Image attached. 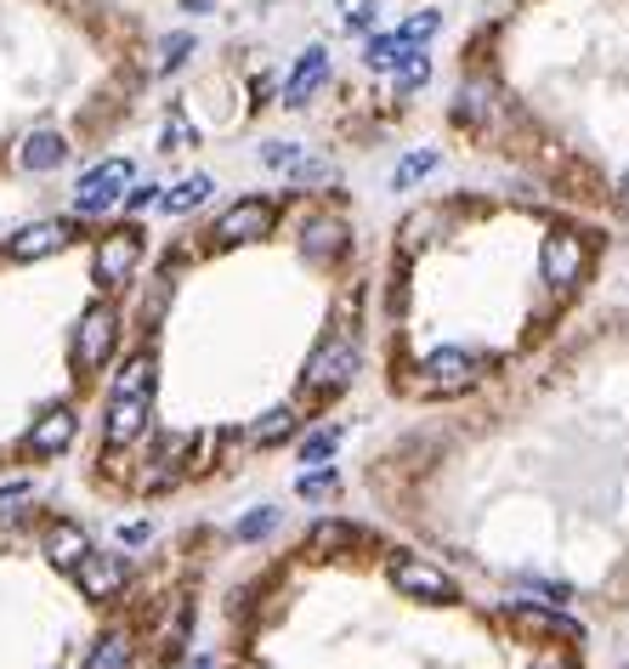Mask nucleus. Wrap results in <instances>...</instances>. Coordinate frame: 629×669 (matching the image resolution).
Returning a JSON list of instances; mask_svg holds the SVG:
<instances>
[{
    "mask_svg": "<svg viewBox=\"0 0 629 669\" xmlns=\"http://www.w3.org/2000/svg\"><path fill=\"white\" fill-rule=\"evenodd\" d=\"M148 414H154V387H114L109 392V420H103V443L131 449L142 432H148Z\"/></svg>",
    "mask_w": 629,
    "mask_h": 669,
    "instance_id": "nucleus-1",
    "label": "nucleus"
},
{
    "mask_svg": "<svg viewBox=\"0 0 629 669\" xmlns=\"http://www.w3.org/2000/svg\"><path fill=\"white\" fill-rule=\"evenodd\" d=\"M476 369H482L476 352L443 347V352H431V358L420 363V380H414V387H420L425 398H454V392H465L471 380H476Z\"/></svg>",
    "mask_w": 629,
    "mask_h": 669,
    "instance_id": "nucleus-2",
    "label": "nucleus"
},
{
    "mask_svg": "<svg viewBox=\"0 0 629 669\" xmlns=\"http://www.w3.org/2000/svg\"><path fill=\"white\" fill-rule=\"evenodd\" d=\"M142 261V233L136 227H114L96 238V256H91V278L103 284V290H120V284L136 272Z\"/></svg>",
    "mask_w": 629,
    "mask_h": 669,
    "instance_id": "nucleus-3",
    "label": "nucleus"
},
{
    "mask_svg": "<svg viewBox=\"0 0 629 669\" xmlns=\"http://www.w3.org/2000/svg\"><path fill=\"white\" fill-rule=\"evenodd\" d=\"M114 334H120V312H114L109 301H96V307L80 318V329H74V363H80V369H103L109 352H114Z\"/></svg>",
    "mask_w": 629,
    "mask_h": 669,
    "instance_id": "nucleus-4",
    "label": "nucleus"
},
{
    "mask_svg": "<svg viewBox=\"0 0 629 669\" xmlns=\"http://www.w3.org/2000/svg\"><path fill=\"white\" fill-rule=\"evenodd\" d=\"M131 159H109V165H96V171H85L80 176V187H74V210L80 216H96V210H109V205H120V194L131 187Z\"/></svg>",
    "mask_w": 629,
    "mask_h": 669,
    "instance_id": "nucleus-5",
    "label": "nucleus"
},
{
    "mask_svg": "<svg viewBox=\"0 0 629 669\" xmlns=\"http://www.w3.org/2000/svg\"><path fill=\"white\" fill-rule=\"evenodd\" d=\"M358 374V347L347 341V334H334V341H323L307 363V387L312 392H347Z\"/></svg>",
    "mask_w": 629,
    "mask_h": 669,
    "instance_id": "nucleus-6",
    "label": "nucleus"
},
{
    "mask_svg": "<svg viewBox=\"0 0 629 669\" xmlns=\"http://www.w3.org/2000/svg\"><path fill=\"white\" fill-rule=\"evenodd\" d=\"M272 233V205H261V199H238L221 222H216V245L221 250H233V245H256V238H267Z\"/></svg>",
    "mask_w": 629,
    "mask_h": 669,
    "instance_id": "nucleus-7",
    "label": "nucleus"
},
{
    "mask_svg": "<svg viewBox=\"0 0 629 669\" xmlns=\"http://www.w3.org/2000/svg\"><path fill=\"white\" fill-rule=\"evenodd\" d=\"M392 585H398L403 596H425V601H454V579H448L443 567L420 562V556H403V562H392Z\"/></svg>",
    "mask_w": 629,
    "mask_h": 669,
    "instance_id": "nucleus-8",
    "label": "nucleus"
},
{
    "mask_svg": "<svg viewBox=\"0 0 629 669\" xmlns=\"http://www.w3.org/2000/svg\"><path fill=\"white\" fill-rule=\"evenodd\" d=\"M74 579L91 601H109L125 590V556H109V550H85L80 567H74Z\"/></svg>",
    "mask_w": 629,
    "mask_h": 669,
    "instance_id": "nucleus-9",
    "label": "nucleus"
},
{
    "mask_svg": "<svg viewBox=\"0 0 629 669\" xmlns=\"http://www.w3.org/2000/svg\"><path fill=\"white\" fill-rule=\"evenodd\" d=\"M69 238H74V222H34L7 245V256L12 261H45V256L69 250Z\"/></svg>",
    "mask_w": 629,
    "mask_h": 669,
    "instance_id": "nucleus-10",
    "label": "nucleus"
},
{
    "mask_svg": "<svg viewBox=\"0 0 629 669\" xmlns=\"http://www.w3.org/2000/svg\"><path fill=\"white\" fill-rule=\"evenodd\" d=\"M74 432H80V420H74V409H45L40 420H34V432H29V454H63L69 443H74Z\"/></svg>",
    "mask_w": 629,
    "mask_h": 669,
    "instance_id": "nucleus-11",
    "label": "nucleus"
},
{
    "mask_svg": "<svg viewBox=\"0 0 629 669\" xmlns=\"http://www.w3.org/2000/svg\"><path fill=\"white\" fill-rule=\"evenodd\" d=\"M323 80H329V52H323V45H312V52H301L296 74L283 80V109H307V97Z\"/></svg>",
    "mask_w": 629,
    "mask_h": 669,
    "instance_id": "nucleus-12",
    "label": "nucleus"
},
{
    "mask_svg": "<svg viewBox=\"0 0 629 669\" xmlns=\"http://www.w3.org/2000/svg\"><path fill=\"white\" fill-rule=\"evenodd\" d=\"M585 272V245H578V233H550L545 238V278L550 284H578Z\"/></svg>",
    "mask_w": 629,
    "mask_h": 669,
    "instance_id": "nucleus-13",
    "label": "nucleus"
},
{
    "mask_svg": "<svg viewBox=\"0 0 629 669\" xmlns=\"http://www.w3.org/2000/svg\"><path fill=\"white\" fill-rule=\"evenodd\" d=\"M63 159H69L63 131H34L23 148H18V165H23V171H58Z\"/></svg>",
    "mask_w": 629,
    "mask_h": 669,
    "instance_id": "nucleus-14",
    "label": "nucleus"
},
{
    "mask_svg": "<svg viewBox=\"0 0 629 669\" xmlns=\"http://www.w3.org/2000/svg\"><path fill=\"white\" fill-rule=\"evenodd\" d=\"M91 550V539L74 528V522H52V528H45V556H52V567H80V556Z\"/></svg>",
    "mask_w": 629,
    "mask_h": 669,
    "instance_id": "nucleus-15",
    "label": "nucleus"
},
{
    "mask_svg": "<svg viewBox=\"0 0 629 669\" xmlns=\"http://www.w3.org/2000/svg\"><path fill=\"white\" fill-rule=\"evenodd\" d=\"M511 618H516L522 630H539V636L578 641V625H573V618H561V613H550V607H511Z\"/></svg>",
    "mask_w": 629,
    "mask_h": 669,
    "instance_id": "nucleus-16",
    "label": "nucleus"
},
{
    "mask_svg": "<svg viewBox=\"0 0 629 669\" xmlns=\"http://www.w3.org/2000/svg\"><path fill=\"white\" fill-rule=\"evenodd\" d=\"M301 250H307L312 261L341 256V250H347V227H341V222H312V227L301 233Z\"/></svg>",
    "mask_w": 629,
    "mask_h": 669,
    "instance_id": "nucleus-17",
    "label": "nucleus"
},
{
    "mask_svg": "<svg viewBox=\"0 0 629 669\" xmlns=\"http://www.w3.org/2000/svg\"><path fill=\"white\" fill-rule=\"evenodd\" d=\"M205 199H210V176H187V182H176V187H171V194H165L159 205H165L171 216H187V210H199Z\"/></svg>",
    "mask_w": 629,
    "mask_h": 669,
    "instance_id": "nucleus-18",
    "label": "nucleus"
},
{
    "mask_svg": "<svg viewBox=\"0 0 629 669\" xmlns=\"http://www.w3.org/2000/svg\"><path fill=\"white\" fill-rule=\"evenodd\" d=\"M454 120L465 125H476V120H488V85H482V80H471V85H460V103H454Z\"/></svg>",
    "mask_w": 629,
    "mask_h": 669,
    "instance_id": "nucleus-19",
    "label": "nucleus"
},
{
    "mask_svg": "<svg viewBox=\"0 0 629 669\" xmlns=\"http://www.w3.org/2000/svg\"><path fill=\"white\" fill-rule=\"evenodd\" d=\"M363 534L358 528H347V522H318V528H312V550H347V545H358Z\"/></svg>",
    "mask_w": 629,
    "mask_h": 669,
    "instance_id": "nucleus-20",
    "label": "nucleus"
},
{
    "mask_svg": "<svg viewBox=\"0 0 629 669\" xmlns=\"http://www.w3.org/2000/svg\"><path fill=\"white\" fill-rule=\"evenodd\" d=\"M125 663H131V641L114 630V636L96 641V652H91V663H85V669H125Z\"/></svg>",
    "mask_w": 629,
    "mask_h": 669,
    "instance_id": "nucleus-21",
    "label": "nucleus"
},
{
    "mask_svg": "<svg viewBox=\"0 0 629 669\" xmlns=\"http://www.w3.org/2000/svg\"><path fill=\"white\" fill-rule=\"evenodd\" d=\"M403 52H409L403 34H374V40H369V69H398Z\"/></svg>",
    "mask_w": 629,
    "mask_h": 669,
    "instance_id": "nucleus-22",
    "label": "nucleus"
},
{
    "mask_svg": "<svg viewBox=\"0 0 629 669\" xmlns=\"http://www.w3.org/2000/svg\"><path fill=\"white\" fill-rule=\"evenodd\" d=\"M289 432H296V409H272V414H261V425H256V443H283Z\"/></svg>",
    "mask_w": 629,
    "mask_h": 669,
    "instance_id": "nucleus-23",
    "label": "nucleus"
},
{
    "mask_svg": "<svg viewBox=\"0 0 629 669\" xmlns=\"http://www.w3.org/2000/svg\"><path fill=\"white\" fill-rule=\"evenodd\" d=\"M187 52H193V34H187V29H182V34H165V40H159V63H154V69H159V74H171V69H182V63H187Z\"/></svg>",
    "mask_w": 629,
    "mask_h": 669,
    "instance_id": "nucleus-24",
    "label": "nucleus"
},
{
    "mask_svg": "<svg viewBox=\"0 0 629 669\" xmlns=\"http://www.w3.org/2000/svg\"><path fill=\"white\" fill-rule=\"evenodd\" d=\"M301 142H261V165H272V171H296L301 165Z\"/></svg>",
    "mask_w": 629,
    "mask_h": 669,
    "instance_id": "nucleus-25",
    "label": "nucleus"
},
{
    "mask_svg": "<svg viewBox=\"0 0 629 669\" xmlns=\"http://www.w3.org/2000/svg\"><path fill=\"white\" fill-rule=\"evenodd\" d=\"M193 449H199L193 438H165V449H159V460H154V465H159V483H165V476H176V471H182V460H187Z\"/></svg>",
    "mask_w": 629,
    "mask_h": 669,
    "instance_id": "nucleus-26",
    "label": "nucleus"
},
{
    "mask_svg": "<svg viewBox=\"0 0 629 669\" xmlns=\"http://www.w3.org/2000/svg\"><path fill=\"white\" fill-rule=\"evenodd\" d=\"M425 80H431V58H425V52H403V69H398V85H403V91H420Z\"/></svg>",
    "mask_w": 629,
    "mask_h": 669,
    "instance_id": "nucleus-27",
    "label": "nucleus"
},
{
    "mask_svg": "<svg viewBox=\"0 0 629 669\" xmlns=\"http://www.w3.org/2000/svg\"><path fill=\"white\" fill-rule=\"evenodd\" d=\"M272 528H278V511H272V505H261L256 516H245V522H238V539H267Z\"/></svg>",
    "mask_w": 629,
    "mask_h": 669,
    "instance_id": "nucleus-28",
    "label": "nucleus"
},
{
    "mask_svg": "<svg viewBox=\"0 0 629 669\" xmlns=\"http://www.w3.org/2000/svg\"><path fill=\"white\" fill-rule=\"evenodd\" d=\"M334 488H341V476H334V471H312V476H301V500H334Z\"/></svg>",
    "mask_w": 629,
    "mask_h": 669,
    "instance_id": "nucleus-29",
    "label": "nucleus"
},
{
    "mask_svg": "<svg viewBox=\"0 0 629 669\" xmlns=\"http://www.w3.org/2000/svg\"><path fill=\"white\" fill-rule=\"evenodd\" d=\"M437 29H443V18H437V12H414V18H409L398 34H403V45H414V40H431Z\"/></svg>",
    "mask_w": 629,
    "mask_h": 669,
    "instance_id": "nucleus-30",
    "label": "nucleus"
},
{
    "mask_svg": "<svg viewBox=\"0 0 629 669\" xmlns=\"http://www.w3.org/2000/svg\"><path fill=\"white\" fill-rule=\"evenodd\" d=\"M431 171H437V154H409L403 165H398V187H409V182H420V176H431Z\"/></svg>",
    "mask_w": 629,
    "mask_h": 669,
    "instance_id": "nucleus-31",
    "label": "nucleus"
},
{
    "mask_svg": "<svg viewBox=\"0 0 629 669\" xmlns=\"http://www.w3.org/2000/svg\"><path fill=\"white\" fill-rule=\"evenodd\" d=\"M374 12H380L374 0H341V23H347V29H369Z\"/></svg>",
    "mask_w": 629,
    "mask_h": 669,
    "instance_id": "nucleus-32",
    "label": "nucleus"
},
{
    "mask_svg": "<svg viewBox=\"0 0 629 669\" xmlns=\"http://www.w3.org/2000/svg\"><path fill=\"white\" fill-rule=\"evenodd\" d=\"M289 176H296V182H334V165H329V159H307V154H301V165L289 171Z\"/></svg>",
    "mask_w": 629,
    "mask_h": 669,
    "instance_id": "nucleus-33",
    "label": "nucleus"
},
{
    "mask_svg": "<svg viewBox=\"0 0 629 669\" xmlns=\"http://www.w3.org/2000/svg\"><path fill=\"white\" fill-rule=\"evenodd\" d=\"M334 443H341V432H318V438H307V449H301V460H323V454H334Z\"/></svg>",
    "mask_w": 629,
    "mask_h": 669,
    "instance_id": "nucleus-34",
    "label": "nucleus"
},
{
    "mask_svg": "<svg viewBox=\"0 0 629 669\" xmlns=\"http://www.w3.org/2000/svg\"><path fill=\"white\" fill-rule=\"evenodd\" d=\"M154 194H159V187H131L125 205H131V210H142V205H154Z\"/></svg>",
    "mask_w": 629,
    "mask_h": 669,
    "instance_id": "nucleus-35",
    "label": "nucleus"
},
{
    "mask_svg": "<svg viewBox=\"0 0 629 669\" xmlns=\"http://www.w3.org/2000/svg\"><path fill=\"white\" fill-rule=\"evenodd\" d=\"M187 142V120H171V131H165V148H182Z\"/></svg>",
    "mask_w": 629,
    "mask_h": 669,
    "instance_id": "nucleus-36",
    "label": "nucleus"
},
{
    "mask_svg": "<svg viewBox=\"0 0 629 669\" xmlns=\"http://www.w3.org/2000/svg\"><path fill=\"white\" fill-rule=\"evenodd\" d=\"M148 534H154V528H148V522H131V528H125L120 539H125V545H142V539H148Z\"/></svg>",
    "mask_w": 629,
    "mask_h": 669,
    "instance_id": "nucleus-37",
    "label": "nucleus"
},
{
    "mask_svg": "<svg viewBox=\"0 0 629 669\" xmlns=\"http://www.w3.org/2000/svg\"><path fill=\"white\" fill-rule=\"evenodd\" d=\"M29 494V483H7V488H0V505H12V500H23Z\"/></svg>",
    "mask_w": 629,
    "mask_h": 669,
    "instance_id": "nucleus-38",
    "label": "nucleus"
},
{
    "mask_svg": "<svg viewBox=\"0 0 629 669\" xmlns=\"http://www.w3.org/2000/svg\"><path fill=\"white\" fill-rule=\"evenodd\" d=\"M187 669H216V663H210V658H199V663H187Z\"/></svg>",
    "mask_w": 629,
    "mask_h": 669,
    "instance_id": "nucleus-39",
    "label": "nucleus"
},
{
    "mask_svg": "<svg viewBox=\"0 0 629 669\" xmlns=\"http://www.w3.org/2000/svg\"><path fill=\"white\" fill-rule=\"evenodd\" d=\"M618 194H623V205H629V176H623V187H618Z\"/></svg>",
    "mask_w": 629,
    "mask_h": 669,
    "instance_id": "nucleus-40",
    "label": "nucleus"
}]
</instances>
